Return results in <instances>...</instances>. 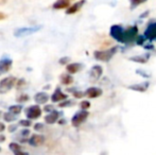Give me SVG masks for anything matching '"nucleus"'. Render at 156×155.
I'll use <instances>...</instances> for the list:
<instances>
[{
    "instance_id": "obj_1",
    "label": "nucleus",
    "mask_w": 156,
    "mask_h": 155,
    "mask_svg": "<svg viewBox=\"0 0 156 155\" xmlns=\"http://www.w3.org/2000/svg\"><path fill=\"white\" fill-rule=\"evenodd\" d=\"M117 52V48L114 47L107 50H102V51H94V56L96 60L102 61V62H108Z\"/></svg>"
},
{
    "instance_id": "obj_3",
    "label": "nucleus",
    "mask_w": 156,
    "mask_h": 155,
    "mask_svg": "<svg viewBox=\"0 0 156 155\" xmlns=\"http://www.w3.org/2000/svg\"><path fill=\"white\" fill-rule=\"evenodd\" d=\"M111 36L119 43H123L124 29L119 25H114L111 28Z\"/></svg>"
},
{
    "instance_id": "obj_11",
    "label": "nucleus",
    "mask_w": 156,
    "mask_h": 155,
    "mask_svg": "<svg viewBox=\"0 0 156 155\" xmlns=\"http://www.w3.org/2000/svg\"><path fill=\"white\" fill-rule=\"evenodd\" d=\"M44 141H45V138H44V136H41V135H38V134H34L31 136V138L29 139V143L33 147H39V146H41L44 143Z\"/></svg>"
},
{
    "instance_id": "obj_26",
    "label": "nucleus",
    "mask_w": 156,
    "mask_h": 155,
    "mask_svg": "<svg viewBox=\"0 0 156 155\" xmlns=\"http://www.w3.org/2000/svg\"><path fill=\"white\" fill-rule=\"evenodd\" d=\"M147 0H131V9H135L136 6L140 5L141 3H144Z\"/></svg>"
},
{
    "instance_id": "obj_31",
    "label": "nucleus",
    "mask_w": 156,
    "mask_h": 155,
    "mask_svg": "<svg viewBox=\"0 0 156 155\" xmlns=\"http://www.w3.org/2000/svg\"><path fill=\"white\" fill-rule=\"evenodd\" d=\"M26 86V82L23 79H20V80L18 81V83H17V88H20V87H23Z\"/></svg>"
},
{
    "instance_id": "obj_22",
    "label": "nucleus",
    "mask_w": 156,
    "mask_h": 155,
    "mask_svg": "<svg viewBox=\"0 0 156 155\" xmlns=\"http://www.w3.org/2000/svg\"><path fill=\"white\" fill-rule=\"evenodd\" d=\"M61 82H62L64 85H70L73 82V78L69 75H62V77H61Z\"/></svg>"
},
{
    "instance_id": "obj_7",
    "label": "nucleus",
    "mask_w": 156,
    "mask_h": 155,
    "mask_svg": "<svg viewBox=\"0 0 156 155\" xmlns=\"http://www.w3.org/2000/svg\"><path fill=\"white\" fill-rule=\"evenodd\" d=\"M25 113H26L27 118H29V120L37 119V118H39L41 115V108L39 107L38 105H31L28 108H26Z\"/></svg>"
},
{
    "instance_id": "obj_20",
    "label": "nucleus",
    "mask_w": 156,
    "mask_h": 155,
    "mask_svg": "<svg viewBox=\"0 0 156 155\" xmlns=\"http://www.w3.org/2000/svg\"><path fill=\"white\" fill-rule=\"evenodd\" d=\"M149 58H150V54L146 53V54H142V55L133 56V58H131V61L136 62V63H141V64H144V63L148 62Z\"/></svg>"
},
{
    "instance_id": "obj_15",
    "label": "nucleus",
    "mask_w": 156,
    "mask_h": 155,
    "mask_svg": "<svg viewBox=\"0 0 156 155\" xmlns=\"http://www.w3.org/2000/svg\"><path fill=\"white\" fill-rule=\"evenodd\" d=\"M85 95L88 98H98L102 95V89L98 87H90L85 91Z\"/></svg>"
},
{
    "instance_id": "obj_8",
    "label": "nucleus",
    "mask_w": 156,
    "mask_h": 155,
    "mask_svg": "<svg viewBox=\"0 0 156 155\" xmlns=\"http://www.w3.org/2000/svg\"><path fill=\"white\" fill-rule=\"evenodd\" d=\"M12 60L11 58L6 55H3L1 58H0V75L1 73H5L8 72L11 69V66H12Z\"/></svg>"
},
{
    "instance_id": "obj_23",
    "label": "nucleus",
    "mask_w": 156,
    "mask_h": 155,
    "mask_svg": "<svg viewBox=\"0 0 156 155\" xmlns=\"http://www.w3.org/2000/svg\"><path fill=\"white\" fill-rule=\"evenodd\" d=\"M3 118L6 122H12V121H15V120H16V116L13 115V114H11L10 112L5 113V114L3 115Z\"/></svg>"
},
{
    "instance_id": "obj_13",
    "label": "nucleus",
    "mask_w": 156,
    "mask_h": 155,
    "mask_svg": "<svg viewBox=\"0 0 156 155\" xmlns=\"http://www.w3.org/2000/svg\"><path fill=\"white\" fill-rule=\"evenodd\" d=\"M61 114H62V113L58 112V111H52L51 113H49V114L45 117V121L47 122L48 124L55 123V122L58 120V118H60Z\"/></svg>"
},
{
    "instance_id": "obj_28",
    "label": "nucleus",
    "mask_w": 156,
    "mask_h": 155,
    "mask_svg": "<svg viewBox=\"0 0 156 155\" xmlns=\"http://www.w3.org/2000/svg\"><path fill=\"white\" fill-rule=\"evenodd\" d=\"M28 100H29V96L25 95V93H23V95H20L18 98H17V101L18 102H27Z\"/></svg>"
},
{
    "instance_id": "obj_19",
    "label": "nucleus",
    "mask_w": 156,
    "mask_h": 155,
    "mask_svg": "<svg viewBox=\"0 0 156 155\" xmlns=\"http://www.w3.org/2000/svg\"><path fill=\"white\" fill-rule=\"evenodd\" d=\"M148 87H149V82H144L141 83V84H136L133 85V86H129V88L136 91H139V93H144V91H146L148 89Z\"/></svg>"
},
{
    "instance_id": "obj_38",
    "label": "nucleus",
    "mask_w": 156,
    "mask_h": 155,
    "mask_svg": "<svg viewBox=\"0 0 156 155\" xmlns=\"http://www.w3.org/2000/svg\"><path fill=\"white\" fill-rule=\"evenodd\" d=\"M5 130V125H4L2 122H0V133L1 132H3V131Z\"/></svg>"
},
{
    "instance_id": "obj_39",
    "label": "nucleus",
    "mask_w": 156,
    "mask_h": 155,
    "mask_svg": "<svg viewBox=\"0 0 156 155\" xmlns=\"http://www.w3.org/2000/svg\"><path fill=\"white\" fill-rule=\"evenodd\" d=\"M15 155H29L27 153V152H23V151H18V152H16V153H15Z\"/></svg>"
},
{
    "instance_id": "obj_32",
    "label": "nucleus",
    "mask_w": 156,
    "mask_h": 155,
    "mask_svg": "<svg viewBox=\"0 0 156 155\" xmlns=\"http://www.w3.org/2000/svg\"><path fill=\"white\" fill-rule=\"evenodd\" d=\"M84 95H85V93H82V91H74V93H73V96L76 98H82Z\"/></svg>"
},
{
    "instance_id": "obj_24",
    "label": "nucleus",
    "mask_w": 156,
    "mask_h": 155,
    "mask_svg": "<svg viewBox=\"0 0 156 155\" xmlns=\"http://www.w3.org/2000/svg\"><path fill=\"white\" fill-rule=\"evenodd\" d=\"M30 135V131L28 130V129H25V130L20 131L19 132V136L23 137V139H21V141H26V139H27V137Z\"/></svg>"
},
{
    "instance_id": "obj_37",
    "label": "nucleus",
    "mask_w": 156,
    "mask_h": 155,
    "mask_svg": "<svg viewBox=\"0 0 156 155\" xmlns=\"http://www.w3.org/2000/svg\"><path fill=\"white\" fill-rule=\"evenodd\" d=\"M16 129H17V125H11V126H9V131H10V132H14V131H16Z\"/></svg>"
},
{
    "instance_id": "obj_34",
    "label": "nucleus",
    "mask_w": 156,
    "mask_h": 155,
    "mask_svg": "<svg viewBox=\"0 0 156 155\" xmlns=\"http://www.w3.org/2000/svg\"><path fill=\"white\" fill-rule=\"evenodd\" d=\"M53 110H54V108H53V106H52V105H46L45 107H44V111H45V112H49V113H51Z\"/></svg>"
},
{
    "instance_id": "obj_36",
    "label": "nucleus",
    "mask_w": 156,
    "mask_h": 155,
    "mask_svg": "<svg viewBox=\"0 0 156 155\" xmlns=\"http://www.w3.org/2000/svg\"><path fill=\"white\" fill-rule=\"evenodd\" d=\"M144 36H140V37H138V39H137V44L138 45H142V44H144Z\"/></svg>"
},
{
    "instance_id": "obj_27",
    "label": "nucleus",
    "mask_w": 156,
    "mask_h": 155,
    "mask_svg": "<svg viewBox=\"0 0 156 155\" xmlns=\"http://www.w3.org/2000/svg\"><path fill=\"white\" fill-rule=\"evenodd\" d=\"M81 108H82L83 111H86L89 108V106H90V103H89L88 101H82L81 102Z\"/></svg>"
},
{
    "instance_id": "obj_10",
    "label": "nucleus",
    "mask_w": 156,
    "mask_h": 155,
    "mask_svg": "<svg viewBox=\"0 0 156 155\" xmlns=\"http://www.w3.org/2000/svg\"><path fill=\"white\" fill-rule=\"evenodd\" d=\"M102 72H103V69L101 66H99V65H96V66H94L93 68L90 69V71H89V78H90V80L94 82V81L99 80L100 77L102 76Z\"/></svg>"
},
{
    "instance_id": "obj_5",
    "label": "nucleus",
    "mask_w": 156,
    "mask_h": 155,
    "mask_svg": "<svg viewBox=\"0 0 156 155\" xmlns=\"http://www.w3.org/2000/svg\"><path fill=\"white\" fill-rule=\"evenodd\" d=\"M14 84H15L14 77L4 78L3 80H1V82H0V93H6L10 89H12V87L14 86Z\"/></svg>"
},
{
    "instance_id": "obj_25",
    "label": "nucleus",
    "mask_w": 156,
    "mask_h": 155,
    "mask_svg": "<svg viewBox=\"0 0 156 155\" xmlns=\"http://www.w3.org/2000/svg\"><path fill=\"white\" fill-rule=\"evenodd\" d=\"M10 149L12 150V151L14 152V153H16V152L20 151V150H21V147L18 145V143H10Z\"/></svg>"
},
{
    "instance_id": "obj_29",
    "label": "nucleus",
    "mask_w": 156,
    "mask_h": 155,
    "mask_svg": "<svg viewBox=\"0 0 156 155\" xmlns=\"http://www.w3.org/2000/svg\"><path fill=\"white\" fill-rule=\"evenodd\" d=\"M73 104V102L71 101V100H66V101L64 102H61L60 103V107H66V106H70Z\"/></svg>"
},
{
    "instance_id": "obj_18",
    "label": "nucleus",
    "mask_w": 156,
    "mask_h": 155,
    "mask_svg": "<svg viewBox=\"0 0 156 155\" xmlns=\"http://www.w3.org/2000/svg\"><path fill=\"white\" fill-rule=\"evenodd\" d=\"M70 4V0H58L53 4V9L55 10H61V9H68Z\"/></svg>"
},
{
    "instance_id": "obj_21",
    "label": "nucleus",
    "mask_w": 156,
    "mask_h": 155,
    "mask_svg": "<svg viewBox=\"0 0 156 155\" xmlns=\"http://www.w3.org/2000/svg\"><path fill=\"white\" fill-rule=\"evenodd\" d=\"M9 112L11 113V114H13V115H18V114H20V112H21V110H23V106L21 105H11L10 107H9Z\"/></svg>"
},
{
    "instance_id": "obj_42",
    "label": "nucleus",
    "mask_w": 156,
    "mask_h": 155,
    "mask_svg": "<svg viewBox=\"0 0 156 155\" xmlns=\"http://www.w3.org/2000/svg\"><path fill=\"white\" fill-rule=\"evenodd\" d=\"M0 151H1V148H0Z\"/></svg>"
},
{
    "instance_id": "obj_41",
    "label": "nucleus",
    "mask_w": 156,
    "mask_h": 155,
    "mask_svg": "<svg viewBox=\"0 0 156 155\" xmlns=\"http://www.w3.org/2000/svg\"><path fill=\"white\" fill-rule=\"evenodd\" d=\"M0 117H1V112H0Z\"/></svg>"
},
{
    "instance_id": "obj_35",
    "label": "nucleus",
    "mask_w": 156,
    "mask_h": 155,
    "mask_svg": "<svg viewBox=\"0 0 156 155\" xmlns=\"http://www.w3.org/2000/svg\"><path fill=\"white\" fill-rule=\"evenodd\" d=\"M69 60H70L69 58H62L60 60V64H62V65L67 64V63L69 62Z\"/></svg>"
},
{
    "instance_id": "obj_30",
    "label": "nucleus",
    "mask_w": 156,
    "mask_h": 155,
    "mask_svg": "<svg viewBox=\"0 0 156 155\" xmlns=\"http://www.w3.org/2000/svg\"><path fill=\"white\" fill-rule=\"evenodd\" d=\"M19 124H20V125H23V126H26V128H28V126H30L31 125V121H30L29 119H26V120H20V121H19Z\"/></svg>"
},
{
    "instance_id": "obj_2",
    "label": "nucleus",
    "mask_w": 156,
    "mask_h": 155,
    "mask_svg": "<svg viewBox=\"0 0 156 155\" xmlns=\"http://www.w3.org/2000/svg\"><path fill=\"white\" fill-rule=\"evenodd\" d=\"M41 29V26H33V27H27V28H19L14 31V35L16 37H23V36L31 35L33 33H36L37 31Z\"/></svg>"
},
{
    "instance_id": "obj_9",
    "label": "nucleus",
    "mask_w": 156,
    "mask_h": 155,
    "mask_svg": "<svg viewBox=\"0 0 156 155\" xmlns=\"http://www.w3.org/2000/svg\"><path fill=\"white\" fill-rule=\"evenodd\" d=\"M144 37L149 41H153L156 38V23H152L148 26L144 31Z\"/></svg>"
},
{
    "instance_id": "obj_4",
    "label": "nucleus",
    "mask_w": 156,
    "mask_h": 155,
    "mask_svg": "<svg viewBox=\"0 0 156 155\" xmlns=\"http://www.w3.org/2000/svg\"><path fill=\"white\" fill-rule=\"evenodd\" d=\"M138 33V29L136 26H133V27L127 28L126 30H124V36H123V44H129L133 43L135 41L136 36H137Z\"/></svg>"
},
{
    "instance_id": "obj_17",
    "label": "nucleus",
    "mask_w": 156,
    "mask_h": 155,
    "mask_svg": "<svg viewBox=\"0 0 156 155\" xmlns=\"http://www.w3.org/2000/svg\"><path fill=\"white\" fill-rule=\"evenodd\" d=\"M48 99H49V96H48L47 93H37L34 97L35 102L38 104L46 103V102L48 101Z\"/></svg>"
},
{
    "instance_id": "obj_16",
    "label": "nucleus",
    "mask_w": 156,
    "mask_h": 155,
    "mask_svg": "<svg viewBox=\"0 0 156 155\" xmlns=\"http://www.w3.org/2000/svg\"><path fill=\"white\" fill-rule=\"evenodd\" d=\"M83 68V64H80V63H72V64L67 65L66 69L69 73L73 75V73H76L78 71H80L81 69Z\"/></svg>"
},
{
    "instance_id": "obj_6",
    "label": "nucleus",
    "mask_w": 156,
    "mask_h": 155,
    "mask_svg": "<svg viewBox=\"0 0 156 155\" xmlns=\"http://www.w3.org/2000/svg\"><path fill=\"white\" fill-rule=\"evenodd\" d=\"M87 117H88V112H87V111H83V110L80 111V112H78L72 117V119H71L72 125L76 126H76H80L81 124L87 119Z\"/></svg>"
},
{
    "instance_id": "obj_33",
    "label": "nucleus",
    "mask_w": 156,
    "mask_h": 155,
    "mask_svg": "<svg viewBox=\"0 0 156 155\" xmlns=\"http://www.w3.org/2000/svg\"><path fill=\"white\" fill-rule=\"evenodd\" d=\"M34 129H35V131H41L44 129V124H41V123H36L34 125Z\"/></svg>"
},
{
    "instance_id": "obj_12",
    "label": "nucleus",
    "mask_w": 156,
    "mask_h": 155,
    "mask_svg": "<svg viewBox=\"0 0 156 155\" xmlns=\"http://www.w3.org/2000/svg\"><path fill=\"white\" fill-rule=\"evenodd\" d=\"M67 99V95H65L64 93H62L60 87L54 90L53 95L51 96V100L52 102H60V101H63V100H66Z\"/></svg>"
},
{
    "instance_id": "obj_14",
    "label": "nucleus",
    "mask_w": 156,
    "mask_h": 155,
    "mask_svg": "<svg viewBox=\"0 0 156 155\" xmlns=\"http://www.w3.org/2000/svg\"><path fill=\"white\" fill-rule=\"evenodd\" d=\"M85 4V0H81V1H78L76 3H74L73 5L69 6V8L66 10V14H74V13H76L78 11L81 10V8H82L83 5Z\"/></svg>"
},
{
    "instance_id": "obj_40",
    "label": "nucleus",
    "mask_w": 156,
    "mask_h": 155,
    "mask_svg": "<svg viewBox=\"0 0 156 155\" xmlns=\"http://www.w3.org/2000/svg\"><path fill=\"white\" fill-rule=\"evenodd\" d=\"M4 139H5V137H4L3 135H1V136H0V141H4Z\"/></svg>"
}]
</instances>
